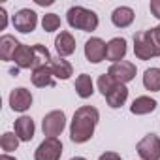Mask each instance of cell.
Instances as JSON below:
<instances>
[{"instance_id": "obj_1", "label": "cell", "mask_w": 160, "mask_h": 160, "mask_svg": "<svg viewBox=\"0 0 160 160\" xmlns=\"http://www.w3.org/2000/svg\"><path fill=\"white\" fill-rule=\"evenodd\" d=\"M98 121H100V111L94 106L77 108L70 122V139L73 143H87L94 136Z\"/></svg>"}, {"instance_id": "obj_2", "label": "cell", "mask_w": 160, "mask_h": 160, "mask_svg": "<svg viewBox=\"0 0 160 160\" xmlns=\"http://www.w3.org/2000/svg\"><path fill=\"white\" fill-rule=\"evenodd\" d=\"M66 21L72 28L83 30V32H94L100 25L98 15L92 10H87L83 6H72L66 13Z\"/></svg>"}, {"instance_id": "obj_3", "label": "cell", "mask_w": 160, "mask_h": 160, "mask_svg": "<svg viewBox=\"0 0 160 160\" xmlns=\"http://www.w3.org/2000/svg\"><path fill=\"white\" fill-rule=\"evenodd\" d=\"M64 128H66V113L62 109L49 111L42 121V130H43V136L47 138H58Z\"/></svg>"}, {"instance_id": "obj_4", "label": "cell", "mask_w": 160, "mask_h": 160, "mask_svg": "<svg viewBox=\"0 0 160 160\" xmlns=\"http://www.w3.org/2000/svg\"><path fill=\"white\" fill-rule=\"evenodd\" d=\"M136 151L141 160H160V138L156 134L143 136L138 141Z\"/></svg>"}, {"instance_id": "obj_5", "label": "cell", "mask_w": 160, "mask_h": 160, "mask_svg": "<svg viewBox=\"0 0 160 160\" xmlns=\"http://www.w3.org/2000/svg\"><path fill=\"white\" fill-rule=\"evenodd\" d=\"M62 141L58 138H45L34 151V160H60Z\"/></svg>"}, {"instance_id": "obj_6", "label": "cell", "mask_w": 160, "mask_h": 160, "mask_svg": "<svg viewBox=\"0 0 160 160\" xmlns=\"http://www.w3.org/2000/svg\"><path fill=\"white\" fill-rule=\"evenodd\" d=\"M12 23H13L15 30L23 32V34H30L38 27V13L34 10H30V8H23L13 15Z\"/></svg>"}, {"instance_id": "obj_7", "label": "cell", "mask_w": 160, "mask_h": 160, "mask_svg": "<svg viewBox=\"0 0 160 160\" xmlns=\"http://www.w3.org/2000/svg\"><path fill=\"white\" fill-rule=\"evenodd\" d=\"M136 64L130 62V60H121V62H115L109 66L108 73L113 77V81L115 83H121V85H126L130 83L132 79L136 77Z\"/></svg>"}, {"instance_id": "obj_8", "label": "cell", "mask_w": 160, "mask_h": 160, "mask_svg": "<svg viewBox=\"0 0 160 160\" xmlns=\"http://www.w3.org/2000/svg\"><path fill=\"white\" fill-rule=\"evenodd\" d=\"M106 53H108V43L102 40V38H91L85 42V57L89 62L92 64H98L106 58Z\"/></svg>"}, {"instance_id": "obj_9", "label": "cell", "mask_w": 160, "mask_h": 160, "mask_svg": "<svg viewBox=\"0 0 160 160\" xmlns=\"http://www.w3.org/2000/svg\"><path fill=\"white\" fill-rule=\"evenodd\" d=\"M32 106V92L25 87H17L10 92V108L17 113H25Z\"/></svg>"}, {"instance_id": "obj_10", "label": "cell", "mask_w": 160, "mask_h": 160, "mask_svg": "<svg viewBox=\"0 0 160 160\" xmlns=\"http://www.w3.org/2000/svg\"><path fill=\"white\" fill-rule=\"evenodd\" d=\"M134 53L139 60H151L154 55V49L151 45V40L147 38V32H138L134 34Z\"/></svg>"}, {"instance_id": "obj_11", "label": "cell", "mask_w": 160, "mask_h": 160, "mask_svg": "<svg viewBox=\"0 0 160 160\" xmlns=\"http://www.w3.org/2000/svg\"><path fill=\"white\" fill-rule=\"evenodd\" d=\"M13 132L21 141H32L34 132H36V124L28 115H21L19 119H15L13 122Z\"/></svg>"}, {"instance_id": "obj_12", "label": "cell", "mask_w": 160, "mask_h": 160, "mask_svg": "<svg viewBox=\"0 0 160 160\" xmlns=\"http://www.w3.org/2000/svg\"><path fill=\"white\" fill-rule=\"evenodd\" d=\"M55 49H57L58 57H62V58L73 55V53H75V40H73V36H72L68 30H62V32L55 38Z\"/></svg>"}, {"instance_id": "obj_13", "label": "cell", "mask_w": 160, "mask_h": 160, "mask_svg": "<svg viewBox=\"0 0 160 160\" xmlns=\"http://www.w3.org/2000/svg\"><path fill=\"white\" fill-rule=\"evenodd\" d=\"M32 85L38 89H45V87H55V75L51 66H42L38 70H32Z\"/></svg>"}, {"instance_id": "obj_14", "label": "cell", "mask_w": 160, "mask_h": 160, "mask_svg": "<svg viewBox=\"0 0 160 160\" xmlns=\"http://www.w3.org/2000/svg\"><path fill=\"white\" fill-rule=\"evenodd\" d=\"M126 51H128V47H126V40H124V38H113V40L108 42V53H106V58L111 60L113 64H115V62H121V60H124Z\"/></svg>"}, {"instance_id": "obj_15", "label": "cell", "mask_w": 160, "mask_h": 160, "mask_svg": "<svg viewBox=\"0 0 160 160\" xmlns=\"http://www.w3.org/2000/svg\"><path fill=\"white\" fill-rule=\"evenodd\" d=\"M13 62H15L17 68H23V70H34V47L21 43L19 49H17L15 55H13Z\"/></svg>"}, {"instance_id": "obj_16", "label": "cell", "mask_w": 160, "mask_h": 160, "mask_svg": "<svg viewBox=\"0 0 160 160\" xmlns=\"http://www.w3.org/2000/svg\"><path fill=\"white\" fill-rule=\"evenodd\" d=\"M134 10L132 8H128V6H119V8H115L113 10V13H111V23L117 27V28H126V27H130L132 23H134Z\"/></svg>"}, {"instance_id": "obj_17", "label": "cell", "mask_w": 160, "mask_h": 160, "mask_svg": "<svg viewBox=\"0 0 160 160\" xmlns=\"http://www.w3.org/2000/svg\"><path fill=\"white\" fill-rule=\"evenodd\" d=\"M106 102H108V106L109 108H113V109H117V108H121V106H124L126 104V100H128V89H126V85H121V83H117L106 96Z\"/></svg>"}, {"instance_id": "obj_18", "label": "cell", "mask_w": 160, "mask_h": 160, "mask_svg": "<svg viewBox=\"0 0 160 160\" xmlns=\"http://www.w3.org/2000/svg\"><path fill=\"white\" fill-rule=\"evenodd\" d=\"M156 106H158V102L154 98H151V96H138L132 102L130 111L134 115H149V113H152L156 109Z\"/></svg>"}, {"instance_id": "obj_19", "label": "cell", "mask_w": 160, "mask_h": 160, "mask_svg": "<svg viewBox=\"0 0 160 160\" xmlns=\"http://www.w3.org/2000/svg\"><path fill=\"white\" fill-rule=\"evenodd\" d=\"M19 45H21V42H17L15 36L4 34L0 38V57H2V60H13V55L19 49Z\"/></svg>"}, {"instance_id": "obj_20", "label": "cell", "mask_w": 160, "mask_h": 160, "mask_svg": "<svg viewBox=\"0 0 160 160\" xmlns=\"http://www.w3.org/2000/svg\"><path fill=\"white\" fill-rule=\"evenodd\" d=\"M75 92L79 98H91L94 94V83H92V77L89 73H81V75H77L75 79Z\"/></svg>"}, {"instance_id": "obj_21", "label": "cell", "mask_w": 160, "mask_h": 160, "mask_svg": "<svg viewBox=\"0 0 160 160\" xmlns=\"http://www.w3.org/2000/svg\"><path fill=\"white\" fill-rule=\"evenodd\" d=\"M51 70H53V75L57 77V79H70L72 77V73H73V68H72V64L66 60V58H62V57H57V58H53L51 60Z\"/></svg>"}, {"instance_id": "obj_22", "label": "cell", "mask_w": 160, "mask_h": 160, "mask_svg": "<svg viewBox=\"0 0 160 160\" xmlns=\"http://www.w3.org/2000/svg\"><path fill=\"white\" fill-rule=\"evenodd\" d=\"M143 87L151 92L160 91V68H147L143 72Z\"/></svg>"}, {"instance_id": "obj_23", "label": "cell", "mask_w": 160, "mask_h": 160, "mask_svg": "<svg viewBox=\"0 0 160 160\" xmlns=\"http://www.w3.org/2000/svg\"><path fill=\"white\" fill-rule=\"evenodd\" d=\"M34 47V70H38V68H42V66H49L51 64V53H49V49L45 47V45H42V43H36V45H32Z\"/></svg>"}, {"instance_id": "obj_24", "label": "cell", "mask_w": 160, "mask_h": 160, "mask_svg": "<svg viewBox=\"0 0 160 160\" xmlns=\"http://www.w3.org/2000/svg\"><path fill=\"white\" fill-rule=\"evenodd\" d=\"M19 141L21 139L15 136V132H6V134H2V138H0V147H2V151H6V152H12V151H17Z\"/></svg>"}, {"instance_id": "obj_25", "label": "cell", "mask_w": 160, "mask_h": 160, "mask_svg": "<svg viewBox=\"0 0 160 160\" xmlns=\"http://www.w3.org/2000/svg\"><path fill=\"white\" fill-rule=\"evenodd\" d=\"M42 28L45 32H55L60 28V17L57 13H45L42 17Z\"/></svg>"}, {"instance_id": "obj_26", "label": "cell", "mask_w": 160, "mask_h": 160, "mask_svg": "<svg viewBox=\"0 0 160 160\" xmlns=\"http://www.w3.org/2000/svg\"><path fill=\"white\" fill-rule=\"evenodd\" d=\"M115 85H117V83L113 81V77H111L109 73H102V75L98 77V91H100L104 96H106V94L115 87Z\"/></svg>"}, {"instance_id": "obj_27", "label": "cell", "mask_w": 160, "mask_h": 160, "mask_svg": "<svg viewBox=\"0 0 160 160\" xmlns=\"http://www.w3.org/2000/svg\"><path fill=\"white\" fill-rule=\"evenodd\" d=\"M145 32H147V38L151 40V45L154 49V55L160 57V28L158 27H152V28H149Z\"/></svg>"}, {"instance_id": "obj_28", "label": "cell", "mask_w": 160, "mask_h": 160, "mask_svg": "<svg viewBox=\"0 0 160 160\" xmlns=\"http://www.w3.org/2000/svg\"><path fill=\"white\" fill-rule=\"evenodd\" d=\"M149 10H151V13H152L156 19H160V0H151Z\"/></svg>"}, {"instance_id": "obj_29", "label": "cell", "mask_w": 160, "mask_h": 160, "mask_svg": "<svg viewBox=\"0 0 160 160\" xmlns=\"http://www.w3.org/2000/svg\"><path fill=\"white\" fill-rule=\"evenodd\" d=\"M8 27V13L4 8H0V30H4Z\"/></svg>"}, {"instance_id": "obj_30", "label": "cell", "mask_w": 160, "mask_h": 160, "mask_svg": "<svg viewBox=\"0 0 160 160\" xmlns=\"http://www.w3.org/2000/svg\"><path fill=\"white\" fill-rule=\"evenodd\" d=\"M98 160H121V156H119L117 152H111V151H108V152L100 154V156H98Z\"/></svg>"}, {"instance_id": "obj_31", "label": "cell", "mask_w": 160, "mask_h": 160, "mask_svg": "<svg viewBox=\"0 0 160 160\" xmlns=\"http://www.w3.org/2000/svg\"><path fill=\"white\" fill-rule=\"evenodd\" d=\"M36 4H40V6H51L53 0H36Z\"/></svg>"}, {"instance_id": "obj_32", "label": "cell", "mask_w": 160, "mask_h": 160, "mask_svg": "<svg viewBox=\"0 0 160 160\" xmlns=\"http://www.w3.org/2000/svg\"><path fill=\"white\" fill-rule=\"evenodd\" d=\"M0 160H17V158H15V156H10L8 152H4L2 156H0Z\"/></svg>"}, {"instance_id": "obj_33", "label": "cell", "mask_w": 160, "mask_h": 160, "mask_svg": "<svg viewBox=\"0 0 160 160\" xmlns=\"http://www.w3.org/2000/svg\"><path fill=\"white\" fill-rule=\"evenodd\" d=\"M70 160H87V158H83V156H73V158H70Z\"/></svg>"}, {"instance_id": "obj_34", "label": "cell", "mask_w": 160, "mask_h": 160, "mask_svg": "<svg viewBox=\"0 0 160 160\" xmlns=\"http://www.w3.org/2000/svg\"><path fill=\"white\" fill-rule=\"evenodd\" d=\"M158 28H160V25H158Z\"/></svg>"}]
</instances>
